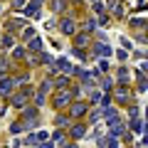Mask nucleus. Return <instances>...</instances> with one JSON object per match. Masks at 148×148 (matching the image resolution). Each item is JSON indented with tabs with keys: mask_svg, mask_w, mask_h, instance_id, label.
I'll list each match as a JSON object with an SVG mask.
<instances>
[{
	"mask_svg": "<svg viewBox=\"0 0 148 148\" xmlns=\"http://www.w3.org/2000/svg\"><path fill=\"white\" fill-rule=\"evenodd\" d=\"M0 94H10V82H0Z\"/></svg>",
	"mask_w": 148,
	"mask_h": 148,
	"instance_id": "nucleus-2",
	"label": "nucleus"
},
{
	"mask_svg": "<svg viewBox=\"0 0 148 148\" xmlns=\"http://www.w3.org/2000/svg\"><path fill=\"white\" fill-rule=\"evenodd\" d=\"M40 148H52V143H42V146H40Z\"/></svg>",
	"mask_w": 148,
	"mask_h": 148,
	"instance_id": "nucleus-6",
	"label": "nucleus"
},
{
	"mask_svg": "<svg viewBox=\"0 0 148 148\" xmlns=\"http://www.w3.org/2000/svg\"><path fill=\"white\" fill-rule=\"evenodd\" d=\"M94 3H96V0H94Z\"/></svg>",
	"mask_w": 148,
	"mask_h": 148,
	"instance_id": "nucleus-7",
	"label": "nucleus"
},
{
	"mask_svg": "<svg viewBox=\"0 0 148 148\" xmlns=\"http://www.w3.org/2000/svg\"><path fill=\"white\" fill-rule=\"evenodd\" d=\"M96 49H99V54H111V47H109V45H99Z\"/></svg>",
	"mask_w": 148,
	"mask_h": 148,
	"instance_id": "nucleus-3",
	"label": "nucleus"
},
{
	"mask_svg": "<svg viewBox=\"0 0 148 148\" xmlns=\"http://www.w3.org/2000/svg\"><path fill=\"white\" fill-rule=\"evenodd\" d=\"M30 47H32V49H40V47H42V42H40V40H32Z\"/></svg>",
	"mask_w": 148,
	"mask_h": 148,
	"instance_id": "nucleus-5",
	"label": "nucleus"
},
{
	"mask_svg": "<svg viewBox=\"0 0 148 148\" xmlns=\"http://www.w3.org/2000/svg\"><path fill=\"white\" fill-rule=\"evenodd\" d=\"M59 69H62V72H72V64H69V59H59Z\"/></svg>",
	"mask_w": 148,
	"mask_h": 148,
	"instance_id": "nucleus-1",
	"label": "nucleus"
},
{
	"mask_svg": "<svg viewBox=\"0 0 148 148\" xmlns=\"http://www.w3.org/2000/svg\"><path fill=\"white\" fill-rule=\"evenodd\" d=\"M62 30H64V32H67V35H69V32H72L74 27H72V22H64V25H62Z\"/></svg>",
	"mask_w": 148,
	"mask_h": 148,
	"instance_id": "nucleus-4",
	"label": "nucleus"
}]
</instances>
